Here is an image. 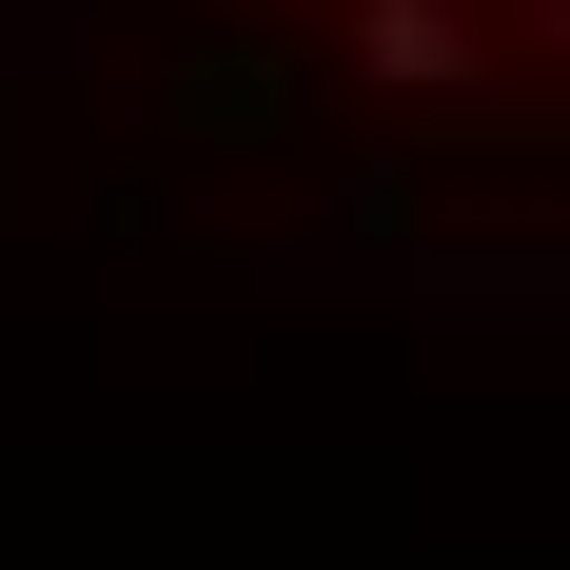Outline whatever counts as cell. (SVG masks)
Segmentation results:
<instances>
[{"label": "cell", "mask_w": 570, "mask_h": 570, "mask_svg": "<svg viewBox=\"0 0 570 570\" xmlns=\"http://www.w3.org/2000/svg\"><path fill=\"white\" fill-rule=\"evenodd\" d=\"M335 79H374V99H492V20H453V0H335Z\"/></svg>", "instance_id": "obj_1"}]
</instances>
